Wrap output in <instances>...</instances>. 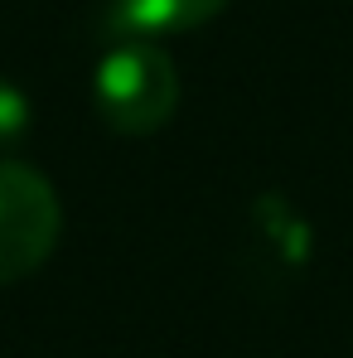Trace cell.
I'll return each mask as SVG.
<instances>
[{"label": "cell", "instance_id": "obj_1", "mask_svg": "<svg viewBox=\"0 0 353 358\" xmlns=\"http://www.w3.org/2000/svg\"><path fill=\"white\" fill-rule=\"evenodd\" d=\"M92 102L102 121L121 136H150L179 107V73L175 59L160 44L126 39L112 54H102L92 73Z\"/></svg>", "mask_w": 353, "mask_h": 358}, {"label": "cell", "instance_id": "obj_2", "mask_svg": "<svg viewBox=\"0 0 353 358\" xmlns=\"http://www.w3.org/2000/svg\"><path fill=\"white\" fill-rule=\"evenodd\" d=\"M63 208L34 165L0 160V286L24 281L59 247Z\"/></svg>", "mask_w": 353, "mask_h": 358}, {"label": "cell", "instance_id": "obj_3", "mask_svg": "<svg viewBox=\"0 0 353 358\" xmlns=\"http://www.w3.org/2000/svg\"><path fill=\"white\" fill-rule=\"evenodd\" d=\"M117 5L136 29L179 34V29H199L203 20H213L228 0H117Z\"/></svg>", "mask_w": 353, "mask_h": 358}, {"label": "cell", "instance_id": "obj_4", "mask_svg": "<svg viewBox=\"0 0 353 358\" xmlns=\"http://www.w3.org/2000/svg\"><path fill=\"white\" fill-rule=\"evenodd\" d=\"M24 131H29V97L10 78H0V145L20 141Z\"/></svg>", "mask_w": 353, "mask_h": 358}]
</instances>
